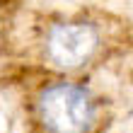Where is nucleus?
Listing matches in <instances>:
<instances>
[{
  "label": "nucleus",
  "instance_id": "f257e3e1",
  "mask_svg": "<svg viewBox=\"0 0 133 133\" xmlns=\"http://www.w3.org/2000/svg\"><path fill=\"white\" fill-rule=\"evenodd\" d=\"M34 116L44 133H95L99 102L82 82L58 77L36 92Z\"/></svg>",
  "mask_w": 133,
  "mask_h": 133
},
{
  "label": "nucleus",
  "instance_id": "f03ea898",
  "mask_svg": "<svg viewBox=\"0 0 133 133\" xmlns=\"http://www.w3.org/2000/svg\"><path fill=\"white\" fill-rule=\"evenodd\" d=\"M44 65L61 75H73L90 68L104 49L102 24L87 17H68L51 22L41 36Z\"/></svg>",
  "mask_w": 133,
  "mask_h": 133
}]
</instances>
